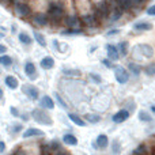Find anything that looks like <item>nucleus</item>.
Listing matches in <instances>:
<instances>
[{
    "label": "nucleus",
    "instance_id": "nucleus-1",
    "mask_svg": "<svg viewBox=\"0 0 155 155\" xmlns=\"http://www.w3.org/2000/svg\"><path fill=\"white\" fill-rule=\"evenodd\" d=\"M46 14L49 16L51 23L53 22H63V18L65 16V3L63 0H51L46 7Z\"/></svg>",
    "mask_w": 155,
    "mask_h": 155
},
{
    "label": "nucleus",
    "instance_id": "nucleus-2",
    "mask_svg": "<svg viewBox=\"0 0 155 155\" xmlns=\"http://www.w3.org/2000/svg\"><path fill=\"white\" fill-rule=\"evenodd\" d=\"M11 7H12L14 14H15L16 16H19V18H22V19L30 18L31 14H33L31 5H30L27 2H25V0H12Z\"/></svg>",
    "mask_w": 155,
    "mask_h": 155
},
{
    "label": "nucleus",
    "instance_id": "nucleus-3",
    "mask_svg": "<svg viewBox=\"0 0 155 155\" xmlns=\"http://www.w3.org/2000/svg\"><path fill=\"white\" fill-rule=\"evenodd\" d=\"M93 11L99 21H106L110 14L109 0H97L95 3H93Z\"/></svg>",
    "mask_w": 155,
    "mask_h": 155
},
{
    "label": "nucleus",
    "instance_id": "nucleus-4",
    "mask_svg": "<svg viewBox=\"0 0 155 155\" xmlns=\"http://www.w3.org/2000/svg\"><path fill=\"white\" fill-rule=\"evenodd\" d=\"M80 21H82V26L83 27H88V29L98 27L99 22H101L98 19V16L94 14L93 8H91L90 11H87V12H84V14H80Z\"/></svg>",
    "mask_w": 155,
    "mask_h": 155
},
{
    "label": "nucleus",
    "instance_id": "nucleus-5",
    "mask_svg": "<svg viewBox=\"0 0 155 155\" xmlns=\"http://www.w3.org/2000/svg\"><path fill=\"white\" fill-rule=\"evenodd\" d=\"M31 118L41 125H53V120L44 109H34L31 112Z\"/></svg>",
    "mask_w": 155,
    "mask_h": 155
},
{
    "label": "nucleus",
    "instance_id": "nucleus-6",
    "mask_svg": "<svg viewBox=\"0 0 155 155\" xmlns=\"http://www.w3.org/2000/svg\"><path fill=\"white\" fill-rule=\"evenodd\" d=\"M63 23L68 29H83L80 15L78 14H65V16L63 18Z\"/></svg>",
    "mask_w": 155,
    "mask_h": 155
},
{
    "label": "nucleus",
    "instance_id": "nucleus-7",
    "mask_svg": "<svg viewBox=\"0 0 155 155\" xmlns=\"http://www.w3.org/2000/svg\"><path fill=\"white\" fill-rule=\"evenodd\" d=\"M30 18H31V22L34 26L46 27L51 25V21H49V16L46 12H33Z\"/></svg>",
    "mask_w": 155,
    "mask_h": 155
},
{
    "label": "nucleus",
    "instance_id": "nucleus-8",
    "mask_svg": "<svg viewBox=\"0 0 155 155\" xmlns=\"http://www.w3.org/2000/svg\"><path fill=\"white\" fill-rule=\"evenodd\" d=\"M113 72H114V78L117 80V83H120V84H125L129 80V72L123 65H114L113 67Z\"/></svg>",
    "mask_w": 155,
    "mask_h": 155
},
{
    "label": "nucleus",
    "instance_id": "nucleus-9",
    "mask_svg": "<svg viewBox=\"0 0 155 155\" xmlns=\"http://www.w3.org/2000/svg\"><path fill=\"white\" fill-rule=\"evenodd\" d=\"M22 93H23L27 98L31 99V101H37V99L40 98V90L33 84H23L22 86Z\"/></svg>",
    "mask_w": 155,
    "mask_h": 155
},
{
    "label": "nucleus",
    "instance_id": "nucleus-10",
    "mask_svg": "<svg viewBox=\"0 0 155 155\" xmlns=\"http://www.w3.org/2000/svg\"><path fill=\"white\" fill-rule=\"evenodd\" d=\"M136 49H137V52L142 54V57H144V59H153L155 54L154 48L150 44H139Z\"/></svg>",
    "mask_w": 155,
    "mask_h": 155
},
{
    "label": "nucleus",
    "instance_id": "nucleus-11",
    "mask_svg": "<svg viewBox=\"0 0 155 155\" xmlns=\"http://www.w3.org/2000/svg\"><path fill=\"white\" fill-rule=\"evenodd\" d=\"M129 116H131V112H129L128 109H120L118 112H116L112 116V121L114 124H121L128 120Z\"/></svg>",
    "mask_w": 155,
    "mask_h": 155
},
{
    "label": "nucleus",
    "instance_id": "nucleus-12",
    "mask_svg": "<svg viewBox=\"0 0 155 155\" xmlns=\"http://www.w3.org/2000/svg\"><path fill=\"white\" fill-rule=\"evenodd\" d=\"M134 30L137 33H143V31H150V30H153V23L148 21H137L134 23Z\"/></svg>",
    "mask_w": 155,
    "mask_h": 155
},
{
    "label": "nucleus",
    "instance_id": "nucleus-13",
    "mask_svg": "<svg viewBox=\"0 0 155 155\" xmlns=\"http://www.w3.org/2000/svg\"><path fill=\"white\" fill-rule=\"evenodd\" d=\"M23 70H25V75L29 78V79H31V80H35V79H37L38 74H37V68H35L34 63L27 61L26 64H25Z\"/></svg>",
    "mask_w": 155,
    "mask_h": 155
},
{
    "label": "nucleus",
    "instance_id": "nucleus-14",
    "mask_svg": "<svg viewBox=\"0 0 155 155\" xmlns=\"http://www.w3.org/2000/svg\"><path fill=\"white\" fill-rule=\"evenodd\" d=\"M106 53H107V59L112 60V61H117L120 59V53H118L117 45H113V44H107L106 46Z\"/></svg>",
    "mask_w": 155,
    "mask_h": 155
},
{
    "label": "nucleus",
    "instance_id": "nucleus-15",
    "mask_svg": "<svg viewBox=\"0 0 155 155\" xmlns=\"http://www.w3.org/2000/svg\"><path fill=\"white\" fill-rule=\"evenodd\" d=\"M34 136H45V132L38 128H29L22 134L23 139H30V137H34Z\"/></svg>",
    "mask_w": 155,
    "mask_h": 155
},
{
    "label": "nucleus",
    "instance_id": "nucleus-16",
    "mask_svg": "<svg viewBox=\"0 0 155 155\" xmlns=\"http://www.w3.org/2000/svg\"><path fill=\"white\" fill-rule=\"evenodd\" d=\"M40 105H41V107L42 109H49V110H52V109H54V101H53V98H51L49 95H44L42 98L40 99Z\"/></svg>",
    "mask_w": 155,
    "mask_h": 155
},
{
    "label": "nucleus",
    "instance_id": "nucleus-17",
    "mask_svg": "<svg viewBox=\"0 0 155 155\" xmlns=\"http://www.w3.org/2000/svg\"><path fill=\"white\" fill-rule=\"evenodd\" d=\"M18 40H19V42H21L22 45H27V46H30L33 42H34L33 37L29 34V33H26V31L18 33Z\"/></svg>",
    "mask_w": 155,
    "mask_h": 155
},
{
    "label": "nucleus",
    "instance_id": "nucleus-18",
    "mask_svg": "<svg viewBox=\"0 0 155 155\" xmlns=\"http://www.w3.org/2000/svg\"><path fill=\"white\" fill-rule=\"evenodd\" d=\"M40 65L42 70H52L54 67V59L52 56H45L41 59Z\"/></svg>",
    "mask_w": 155,
    "mask_h": 155
},
{
    "label": "nucleus",
    "instance_id": "nucleus-19",
    "mask_svg": "<svg viewBox=\"0 0 155 155\" xmlns=\"http://www.w3.org/2000/svg\"><path fill=\"white\" fill-rule=\"evenodd\" d=\"M33 40H34L40 46H42V48H46V45H48L45 35H44L42 33H40L38 30H34V31H33Z\"/></svg>",
    "mask_w": 155,
    "mask_h": 155
},
{
    "label": "nucleus",
    "instance_id": "nucleus-20",
    "mask_svg": "<svg viewBox=\"0 0 155 155\" xmlns=\"http://www.w3.org/2000/svg\"><path fill=\"white\" fill-rule=\"evenodd\" d=\"M4 83H5V86H7L8 88H11V90H15V88H18V86H19L18 79H16L15 76H12V75L5 76L4 78Z\"/></svg>",
    "mask_w": 155,
    "mask_h": 155
},
{
    "label": "nucleus",
    "instance_id": "nucleus-21",
    "mask_svg": "<svg viewBox=\"0 0 155 155\" xmlns=\"http://www.w3.org/2000/svg\"><path fill=\"white\" fill-rule=\"evenodd\" d=\"M95 144H97V148H106L109 146V137L104 134L98 135V137L95 140Z\"/></svg>",
    "mask_w": 155,
    "mask_h": 155
},
{
    "label": "nucleus",
    "instance_id": "nucleus-22",
    "mask_svg": "<svg viewBox=\"0 0 155 155\" xmlns=\"http://www.w3.org/2000/svg\"><path fill=\"white\" fill-rule=\"evenodd\" d=\"M63 143L67 146H76L78 144V137L74 134H65L63 136Z\"/></svg>",
    "mask_w": 155,
    "mask_h": 155
},
{
    "label": "nucleus",
    "instance_id": "nucleus-23",
    "mask_svg": "<svg viewBox=\"0 0 155 155\" xmlns=\"http://www.w3.org/2000/svg\"><path fill=\"white\" fill-rule=\"evenodd\" d=\"M68 118H70L74 124H76L78 127H86V125H87V123H86V121L83 120L80 116L75 114V113H70V114H68Z\"/></svg>",
    "mask_w": 155,
    "mask_h": 155
},
{
    "label": "nucleus",
    "instance_id": "nucleus-24",
    "mask_svg": "<svg viewBox=\"0 0 155 155\" xmlns=\"http://www.w3.org/2000/svg\"><path fill=\"white\" fill-rule=\"evenodd\" d=\"M117 49H118V53L120 56H127L129 52V44L128 41H121V42L117 44Z\"/></svg>",
    "mask_w": 155,
    "mask_h": 155
},
{
    "label": "nucleus",
    "instance_id": "nucleus-25",
    "mask_svg": "<svg viewBox=\"0 0 155 155\" xmlns=\"http://www.w3.org/2000/svg\"><path fill=\"white\" fill-rule=\"evenodd\" d=\"M12 63H14V60L11 56H8L5 53L0 54V65H3V67H11Z\"/></svg>",
    "mask_w": 155,
    "mask_h": 155
},
{
    "label": "nucleus",
    "instance_id": "nucleus-26",
    "mask_svg": "<svg viewBox=\"0 0 155 155\" xmlns=\"http://www.w3.org/2000/svg\"><path fill=\"white\" fill-rule=\"evenodd\" d=\"M128 70L131 71V72L134 74L135 76H139L140 72H142V68H140V65H137L136 63H129V64H128Z\"/></svg>",
    "mask_w": 155,
    "mask_h": 155
},
{
    "label": "nucleus",
    "instance_id": "nucleus-27",
    "mask_svg": "<svg viewBox=\"0 0 155 155\" xmlns=\"http://www.w3.org/2000/svg\"><path fill=\"white\" fill-rule=\"evenodd\" d=\"M139 120L143 121V123H150V121L153 120V117H151V114L148 112H146V110H140L139 112Z\"/></svg>",
    "mask_w": 155,
    "mask_h": 155
},
{
    "label": "nucleus",
    "instance_id": "nucleus-28",
    "mask_svg": "<svg viewBox=\"0 0 155 155\" xmlns=\"http://www.w3.org/2000/svg\"><path fill=\"white\" fill-rule=\"evenodd\" d=\"M83 33V29H65L61 31L63 35H76V34H82Z\"/></svg>",
    "mask_w": 155,
    "mask_h": 155
},
{
    "label": "nucleus",
    "instance_id": "nucleus-29",
    "mask_svg": "<svg viewBox=\"0 0 155 155\" xmlns=\"http://www.w3.org/2000/svg\"><path fill=\"white\" fill-rule=\"evenodd\" d=\"M147 146L146 144H139L136 148L134 150V155H146L147 154Z\"/></svg>",
    "mask_w": 155,
    "mask_h": 155
},
{
    "label": "nucleus",
    "instance_id": "nucleus-30",
    "mask_svg": "<svg viewBox=\"0 0 155 155\" xmlns=\"http://www.w3.org/2000/svg\"><path fill=\"white\" fill-rule=\"evenodd\" d=\"M144 72L148 76H155V63H150L144 67Z\"/></svg>",
    "mask_w": 155,
    "mask_h": 155
},
{
    "label": "nucleus",
    "instance_id": "nucleus-31",
    "mask_svg": "<svg viewBox=\"0 0 155 155\" xmlns=\"http://www.w3.org/2000/svg\"><path fill=\"white\" fill-rule=\"evenodd\" d=\"M84 117H86V120H87L88 123H91V124H97V123L101 121V117H99L98 114H86Z\"/></svg>",
    "mask_w": 155,
    "mask_h": 155
},
{
    "label": "nucleus",
    "instance_id": "nucleus-32",
    "mask_svg": "<svg viewBox=\"0 0 155 155\" xmlns=\"http://www.w3.org/2000/svg\"><path fill=\"white\" fill-rule=\"evenodd\" d=\"M54 98H56V101L59 102V104H60V106H61L63 109H68V105H67V102H65L64 99H63L61 97H60V94H57V93H56V94H54Z\"/></svg>",
    "mask_w": 155,
    "mask_h": 155
},
{
    "label": "nucleus",
    "instance_id": "nucleus-33",
    "mask_svg": "<svg viewBox=\"0 0 155 155\" xmlns=\"http://www.w3.org/2000/svg\"><path fill=\"white\" fill-rule=\"evenodd\" d=\"M146 14L148 16H155V4H151L146 8Z\"/></svg>",
    "mask_w": 155,
    "mask_h": 155
},
{
    "label": "nucleus",
    "instance_id": "nucleus-34",
    "mask_svg": "<svg viewBox=\"0 0 155 155\" xmlns=\"http://www.w3.org/2000/svg\"><path fill=\"white\" fill-rule=\"evenodd\" d=\"M41 155H51V146L44 144L42 148H41Z\"/></svg>",
    "mask_w": 155,
    "mask_h": 155
},
{
    "label": "nucleus",
    "instance_id": "nucleus-35",
    "mask_svg": "<svg viewBox=\"0 0 155 155\" xmlns=\"http://www.w3.org/2000/svg\"><path fill=\"white\" fill-rule=\"evenodd\" d=\"M121 33V30L120 29H112V30H109V31L106 33V37H113V35H118Z\"/></svg>",
    "mask_w": 155,
    "mask_h": 155
},
{
    "label": "nucleus",
    "instance_id": "nucleus-36",
    "mask_svg": "<svg viewBox=\"0 0 155 155\" xmlns=\"http://www.w3.org/2000/svg\"><path fill=\"white\" fill-rule=\"evenodd\" d=\"M49 146H51V150H59V148H61V144H60V142H57V140H53Z\"/></svg>",
    "mask_w": 155,
    "mask_h": 155
},
{
    "label": "nucleus",
    "instance_id": "nucleus-37",
    "mask_svg": "<svg viewBox=\"0 0 155 155\" xmlns=\"http://www.w3.org/2000/svg\"><path fill=\"white\" fill-rule=\"evenodd\" d=\"M64 74L65 75H72V76H79L80 75L79 71H75V70H64Z\"/></svg>",
    "mask_w": 155,
    "mask_h": 155
},
{
    "label": "nucleus",
    "instance_id": "nucleus-38",
    "mask_svg": "<svg viewBox=\"0 0 155 155\" xmlns=\"http://www.w3.org/2000/svg\"><path fill=\"white\" fill-rule=\"evenodd\" d=\"M120 143H118V142H114V143H113V153H114V154H118V153H120Z\"/></svg>",
    "mask_w": 155,
    "mask_h": 155
},
{
    "label": "nucleus",
    "instance_id": "nucleus-39",
    "mask_svg": "<svg viewBox=\"0 0 155 155\" xmlns=\"http://www.w3.org/2000/svg\"><path fill=\"white\" fill-rule=\"evenodd\" d=\"M0 4L4 5V7H11V4H12V0H0Z\"/></svg>",
    "mask_w": 155,
    "mask_h": 155
},
{
    "label": "nucleus",
    "instance_id": "nucleus-40",
    "mask_svg": "<svg viewBox=\"0 0 155 155\" xmlns=\"http://www.w3.org/2000/svg\"><path fill=\"white\" fill-rule=\"evenodd\" d=\"M10 112H11V114L15 116V117H19V114H21V113H19V110L16 109V107H10Z\"/></svg>",
    "mask_w": 155,
    "mask_h": 155
},
{
    "label": "nucleus",
    "instance_id": "nucleus-41",
    "mask_svg": "<svg viewBox=\"0 0 155 155\" xmlns=\"http://www.w3.org/2000/svg\"><path fill=\"white\" fill-rule=\"evenodd\" d=\"M90 78L91 79H94L97 83H101V76H98L97 74H90Z\"/></svg>",
    "mask_w": 155,
    "mask_h": 155
},
{
    "label": "nucleus",
    "instance_id": "nucleus-42",
    "mask_svg": "<svg viewBox=\"0 0 155 155\" xmlns=\"http://www.w3.org/2000/svg\"><path fill=\"white\" fill-rule=\"evenodd\" d=\"M110 61H112V60H109V59H104V60H102V64H105L107 68H112L113 65H112V63H110Z\"/></svg>",
    "mask_w": 155,
    "mask_h": 155
},
{
    "label": "nucleus",
    "instance_id": "nucleus-43",
    "mask_svg": "<svg viewBox=\"0 0 155 155\" xmlns=\"http://www.w3.org/2000/svg\"><path fill=\"white\" fill-rule=\"evenodd\" d=\"M11 155H26V153L23 150H15Z\"/></svg>",
    "mask_w": 155,
    "mask_h": 155
},
{
    "label": "nucleus",
    "instance_id": "nucleus-44",
    "mask_svg": "<svg viewBox=\"0 0 155 155\" xmlns=\"http://www.w3.org/2000/svg\"><path fill=\"white\" fill-rule=\"evenodd\" d=\"M22 129V125L21 124H18V125H14V129H12V132L15 134V132H19Z\"/></svg>",
    "mask_w": 155,
    "mask_h": 155
},
{
    "label": "nucleus",
    "instance_id": "nucleus-45",
    "mask_svg": "<svg viewBox=\"0 0 155 155\" xmlns=\"http://www.w3.org/2000/svg\"><path fill=\"white\" fill-rule=\"evenodd\" d=\"M5 51H7V46L3 45V44H0V54L5 53Z\"/></svg>",
    "mask_w": 155,
    "mask_h": 155
},
{
    "label": "nucleus",
    "instance_id": "nucleus-46",
    "mask_svg": "<svg viewBox=\"0 0 155 155\" xmlns=\"http://www.w3.org/2000/svg\"><path fill=\"white\" fill-rule=\"evenodd\" d=\"M5 151V143L4 142H0V154L4 153Z\"/></svg>",
    "mask_w": 155,
    "mask_h": 155
},
{
    "label": "nucleus",
    "instance_id": "nucleus-47",
    "mask_svg": "<svg viewBox=\"0 0 155 155\" xmlns=\"http://www.w3.org/2000/svg\"><path fill=\"white\" fill-rule=\"evenodd\" d=\"M16 29H18V27H16V25H15V23H14V25H12V26H11V31H12V33H14V34H15V33H16Z\"/></svg>",
    "mask_w": 155,
    "mask_h": 155
},
{
    "label": "nucleus",
    "instance_id": "nucleus-48",
    "mask_svg": "<svg viewBox=\"0 0 155 155\" xmlns=\"http://www.w3.org/2000/svg\"><path fill=\"white\" fill-rule=\"evenodd\" d=\"M136 2H137V3H139V5H140V7H142V5H143V4H144V3H146V2H148V0H136Z\"/></svg>",
    "mask_w": 155,
    "mask_h": 155
},
{
    "label": "nucleus",
    "instance_id": "nucleus-49",
    "mask_svg": "<svg viewBox=\"0 0 155 155\" xmlns=\"http://www.w3.org/2000/svg\"><path fill=\"white\" fill-rule=\"evenodd\" d=\"M56 155H70V154L65 153V151H59V153H57Z\"/></svg>",
    "mask_w": 155,
    "mask_h": 155
},
{
    "label": "nucleus",
    "instance_id": "nucleus-50",
    "mask_svg": "<svg viewBox=\"0 0 155 155\" xmlns=\"http://www.w3.org/2000/svg\"><path fill=\"white\" fill-rule=\"evenodd\" d=\"M3 98V88H2V86H0V99Z\"/></svg>",
    "mask_w": 155,
    "mask_h": 155
},
{
    "label": "nucleus",
    "instance_id": "nucleus-51",
    "mask_svg": "<svg viewBox=\"0 0 155 155\" xmlns=\"http://www.w3.org/2000/svg\"><path fill=\"white\" fill-rule=\"evenodd\" d=\"M151 112L155 113V106H154V105H153V106H151Z\"/></svg>",
    "mask_w": 155,
    "mask_h": 155
},
{
    "label": "nucleus",
    "instance_id": "nucleus-52",
    "mask_svg": "<svg viewBox=\"0 0 155 155\" xmlns=\"http://www.w3.org/2000/svg\"><path fill=\"white\" fill-rule=\"evenodd\" d=\"M3 37H4V33H2V31H0V38H3Z\"/></svg>",
    "mask_w": 155,
    "mask_h": 155
}]
</instances>
